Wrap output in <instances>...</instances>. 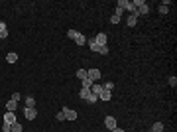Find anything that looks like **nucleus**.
<instances>
[{
  "label": "nucleus",
  "mask_w": 177,
  "mask_h": 132,
  "mask_svg": "<svg viewBox=\"0 0 177 132\" xmlns=\"http://www.w3.org/2000/svg\"><path fill=\"white\" fill-rule=\"evenodd\" d=\"M63 116H65V120H75L77 118V112L73 111V108H67V106H63Z\"/></svg>",
  "instance_id": "f257e3e1"
},
{
  "label": "nucleus",
  "mask_w": 177,
  "mask_h": 132,
  "mask_svg": "<svg viewBox=\"0 0 177 132\" xmlns=\"http://www.w3.org/2000/svg\"><path fill=\"white\" fill-rule=\"evenodd\" d=\"M87 77L95 83V81L100 79V71H98V69H87Z\"/></svg>",
  "instance_id": "f03ea898"
},
{
  "label": "nucleus",
  "mask_w": 177,
  "mask_h": 132,
  "mask_svg": "<svg viewBox=\"0 0 177 132\" xmlns=\"http://www.w3.org/2000/svg\"><path fill=\"white\" fill-rule=\"evenodd\" d=\"M24 114H26V118H28V120H33L36 116H38V111H36V106H33V108L26 106V108H24Z\"/></svg>",
  "instance_id": "7ed1b4c3"
},
{
  "label": "nucleus",
  "mask_w": 177,
  "mask_h": 132,
  "mask_svg": "<svg viewBox=\"0 0 177 132\" xmlns=\"http://www.w3.org/2000/svg\"><path fill=\"white\" fill-rule=\"evenodd\" d=\"M104 126L108 128V130H114V128H116V118H114V116H106L104 118Z\"/></svg>",
  "instance_id": "20e7f679"
},
{
  "label": "nucleus",
  "mask_w": 177,
  "mask_h": 132,
  "mask_svg": "<svg viewBox=\"0 0 177 132\" xmlns=\"http://www.w3.org/2000/svg\"><path fill=\"white\" fill-rule=\"evenodd\" d=\"M92 40L97 41V46H106V40H108V38H106V34H102V32H100V34L97 36V38H92Z\"/></svg>",
  "instance_id": "39448f33"
},
{
  "label": "nucleus",
  "mask_w": 177,
  "mask_h": 132,
  "mask_svg": "<svg viewBox=\"0 0 177 132\" xmlns=\"http://www.w3.org/2000/svg\"><path fill=\"white\" fill-rule=\"evenodd\" d=\"M4 122H8V124H14V122H16V112L6 111V114H4Z\"/></svg>",
  "instance_id": "423d86ee"
},
{
  "label": "nucleus",
  "mask_w": 177,
  "mask_h": 132,
  "mask_svg": "<svg viewBox=\"0 0 177 132\" xmlns=\"http://www.w3.org/2000/svg\"><path fill=\"white\" fill-rule=\"evenodd\" d=\"M75 44H77V46H85V44H87V38L83 36V34L77 32V36H75Z\"/></svg>",
  "instance_id": "0eeeda50"
},
{
  "label": "nucleus",
  "mask_w": 177,
  "mask_h": 132,
  "mask_svg": "<svg viewBox=\"0 0 177 132\" xmlns=\"http://www.w3.org/2000/svg\"><path fill=\"white\" fill-rule=\"evenodd\" d=\"M16 108H18V103L10 99V101L6 103V111H10V112H16Z\"/></svg>",
  "instance_id": "6e6552de"
},
{
  "label": "nucleus",
  "mask_w": 177,
  "mask_h": 132,
  "mask_svg": "<svg viewBox=\"0 0 177 132\" xmlns=\"http://www.w3.org/2000/svg\"><path fill=\"white\" fill-rule=\"evenodd\" d=\"M6 61H8V63H16V61H18V53H16V51H10L6 55Z\"/></svg>",
  "instance_id": "1a4fd4ad"
},
{
  "label": "nucleus",
  "mask_w": 177,
  "mask_h": 132,
  "mask_svg": "<svg viewBox=\"0 0 177 132\" xmlns=\"http://www.w3.org/2000/svg\"><path fill=\"white\" fill-rule=\"evenodd\" d=\"M98 101H110V91H100V95H98Z\"/></svg>",
  "instance_id": "9d476101"
},
{
  "label": "nucleus",
  "mask_w": 177,
  "mask_h": 132,
  "mask_svg": "<svg viewBox=\"0 0 177 132\" xmlns=\"http://www.w3.org/2000/svg\"><path fill=\"white\" fill-rule=\"evenodd\" d=\"M136 20H138V16H136V14H132L130 18H128V20H126V24H128V26H130V28H132V26H136V24H138V22H136Z\"/></svg>",
  "instance_id": "9b49d317"
},
{
  "label": "nucleus",
  "mask_w": 177,
  "mask_h": 132,
  "mask_svg": "<svg viewBox=\"0 0 177 132\" xmlns=\"http://www.w3.org/2000/svg\"><path fill=\"white\" fill-rule=\"evenodd\" d=\"M91 91H92V93H95V95H97V97H98V95H100V91H102V85H97V83H92Z\"/></svg>",
  "instance_id": "f8f14e48"
},
{
  "label": "nucleus",
  "mask_w": 177,
  "mask_h": 132,
  "mask_svg": "<svg viewBox=\"0 0 177 132\" xmlns=\"http://www.w3.org/2000/svg\"><path fill=\"white\" fill-rule=\"evenodd\" d=\"M89 95H91V89H81V93H79V97H81L83 101H87Z\"/></svg>",
  "instance_id": "ddd939ff"
},
{
  "label": "nucleus",
  "mask_w": 177,
  "mask_h": 132,
  "mask_svg": "<svg viewBox=\"0 0 177 132\" xmlns=\"http://www.w3.org/2000/svg\"><path fill=\"white\" fill-rule=\"evenodd\" d=\"M151 130H154V132H161V130H163V122H156V124L151 126Z\"/></svg>",
  "instance_id": "4468645a"
},
{
  "label": "nucleus",
  "mask_w": 177,
  "mask_h": 132,
  "mask_svg": "<svg viewBox=\"0 0 177 132\" xmlns=\"http://www.w3.org/2000/svg\"><path fill=\"white\" fill-rule=\"evenodd\" d=\"M77 77L81 81H85L87 79V69H79V71H77Z\"/></svg>",
  "instance_id": "2eb2a0df"
},
{
  "label": "nucleus",
  "mask_w": 177,
  "mask_h": 132,
  "mask_svg": "<svg viewBox=\"0 0 177 132\" xmlns=\"http://www.w3.org/2000/svg\"><path fill=\"white\" fill-rule=\"evenodd\" d=\"M81 83H83V87H81V89H91V87H92V81L89 79V77H87L85 81H81Z\"/></svg>",
  "instance_id": "dca6fc26"
},
{
  "label": "nucleus",
  "mask_w": 177,
  "mask_h": 132,
  "mask_svg": "<svg viewBox=\"0 0 177 132\" xmlns=\"http://www.w3.org/2000/svg\"><path fill=\"white\" fill-rule=\"evenodd\" d=\"M87 44H89V47H91L92 51H98V47H100V46H97V41H95V40H89Z\"/></svg>",
  "instance_id": "f3484780"
},
{
  "label": "nucleus",
  "mask_w": 177,
  "mask_h": 132,
  "mask_svg": "<svg viewBox=\"0 0 177 132\" xmlns=\"http://www.w3.org/2000/svg\"><path fill=\"white\" fill-rule=\"evenodd\" d=\"M26 106L33 108V106H36V99H33V97H28V99H26Z\"/></svg>",
  "instance_id": "a211bd4d"
},
{
  "label": "nucleus",
  "mask_w": 177,
  "mask_h": 132,
  "mask_svg": "<svg viewBox=\"0 0 177 132\" xmlns=\"http://www.w3.org/2000/svg\"><path fill=\"white\" fill-rule=\"evenodd\" d=\"M12 132H24V128H22L20 122H14V124H12Z\"/></svg>",
  "instance_id": "6ab92c4d"
},
{
  "label": "nucleus",
  "mask_w": 177,
  "mask_h": 132,
  "mask_svg": "<svg viewBox=\"0 0 177 132\" xmlns=\"http://www.w3.org/2000/svg\"><path fill=\"white\" fill-rule=\"evenodd\" d=\"M97 101H98V97H97V95H95V93L91 91V95L87 97V103H97Z\"/></svg>",
  "instance_id": "aec40b11"
},
{
  "label": "nucleus",
  "mask_w": 177,
  "mask_h": 132,
  "mask_svg": "<svg viewBox=\"0 0 177 132\" xmlns=\"http://www.w3.org/2000/svg\"><path fill=\"white\" fill-rule=\"evenodd\" d=\"M102 89H104V91H110V93H112V89H114V83H110V81H108V83H104V85H102Z\"/></svg>",
  "instance_id": "412c9836"
},
{
  "label": "nucleus",
  "mask_w": 177,
  "mask_h": 132,
  "mask_svg": "<svg viewBox=\"0 0 177 132\" xmlns=\"http://www.w3.org/2000/svg\"><path fill=\"white\" fill-rule=\"evenodd\" d=\"M167 10H169V8H167V4H161V6H159V14H167Z\"/></svg>",
  "instance_id": "4be33fe9"
},
{
  "label": "nucleus",
  "mask_w": 177,
  "mask_h": 132,
  "mask_svg": "<svg viewBox=\"0 0 177 132\" xmlns=\"http://www.w3.org/2000/svg\"><path fill=\"white\" fill-rule=\"evenodd\" d=\"M2 130H4V132H12V124L4 122V124H2Z\"/></svg>",
  "instance_id": "5701e85b"
},
{
  "label": "nucleus",
  "mask_w": 177,
  "mask_h": 132,
  "mask_svg": "<svg viewBox=\"0 0 177 132\" xmlns=\"http://www.w3.org/2000/svg\"><path fill=\"white\" fill-rule=\"evenodd\" d=\"M98 53H102V55H106V53H108V47H106V46H100V47H98Z\"/></svg>",
  "instance_id": "b1692460"
},
{
  "label": "nucleus",
  "mask_w": 177,
  "mask_h": 132,
  "mask_svg": "<svg viewBox=\"0 0 177 132\" xmlns=\"http://www.w3.org/2000/svg\"><path fill=\"white\" fill-rule=\"evenodd\" d=\"M75 36H77L75 30H69V32H67V38H71V40H75Z\"/></svg>",
  "instance_id": "393cba45"
},
{
  "label": "nucleus",
  "mask_w": 177,
  "mask_h": 132,
  "mask_svg": "<svg viewBox=\"0 0 177 132\" xmlns=\"http://www.w3.org/2000/svg\"><path fill=\"white\" fill-rule=\"evenodd\" d=\"M114 16H118V18L122 16V8H120V6H116V10H114Z\"/></svg>",
  "instance_id": "a878e982"
},
{
  "label": "nucleus",
  "mask_w": 177,
  "mask_h": 132,
  "mask_svg": "<svg viewBox=\"0 0 177 132\" xmlns=\"http://www.w3.org/2000/svg\"><path fill=\"white\" fill-rule=\"evenodd\" d=\"M20 99H22V95H20V93H14V95H12V101H16V103H18Z\"/></svg>",
  "instance_id": "bb28decb"
},
{
  "label": "nucleus",
  "mask_w": 177,
  "mask_h": 132,
  "mask_svg": "<svg viewBox=\"0 0 177 132\" xmlns=\"http://www.w3.org/2000/svg\"><path fill=\"white\" fill-rule=\"evenodd\" d=\"M110 24H120V18H118V16H112V18H110Z\"/></svg>",
  "instance_id": "cd10ccee"
},
{
  "label": "nucleus",
  "mask_w": 177,
  "mask_h": 132,
  "mask_svg": "<svg viewBox=\"0 0 177 132\" xmlns=\"http://www.w3.org/2000/svg\"><path fill=\"white\" fill-rule=\"evenodd\" d=\"M4 30H8V28H6V22H2V20H0V34L4 32Z\"/></svg>",
  "instance_id": "c85d7f7f"
},
{
  "label": "nucleus",
  "mask_w": 177,
  "mask_h": 132,
  "mask_svg": "<svg viewBox=\"0 0 177 132\" xmlns=\"http://www.w3.org/2000/svg\"><path fill=\"white\" fill-rule=\"evenodd\" d=\"M169 85H171V87L177 85V77H169Z\"/></svg>",
  "instance_id": "c756f323"
},
{
  "label": "nucleus",
  "mask_w": 177,
  "mask_h": 132,
  "mask_svg": "<svg viewBox=\"0 0 177 132\" xmlns=\"http://www.w3.org/2000/svg\"><path fill=\"white\" fill-rule=\"evenodd\" d=\"M6 38H8V30H4V32L0 34V40H6Z\"/></svg>",
  "instance_id": "7c9ffc66"
},
{
  "label": "nucleus",
  "mask_w": 177,
  "mask_h": 132,
  "mask_svg": "<svg viewBox=\"0 0 177 132\" xmlns=\"http://www.w3.org/2000/svg\"><path fill=\"white\" fill-rule=\"evenodd\" d=\"M55 118H57V120H65V116H63V112H57V114H55Z\"/></svg>",
  "instance_id": "2f4dec72"
},
{
  "label": "nucleus",
  "mask_w": 177,
  "mask_h": 132,
  "mask_svg": "<svg viewBox=\"0 0 177 132\" xmlns=\"http://www.w3.org/2000/svg\"><path fill=\"white\" fill-rule=\"evenodd\" d=\"M110 132H126V130H122V128H118V126H116V128H114V130H110Z\"/></svg>",
  "instance_id": "473e14b6"
},
{
  "label": "nucleus",
  "mask_w": 177,
  "mask_h": 132,
  "mask_svg": "<svg viewBox=\"0 0 177 132\" xmlns=\"http://www.w3.org/2000/svg\"><path fill=\"white\" fill-rule=\"evenodd\" d=\"M150 132H154V130H150Z\"/></svg>",
  "instance_id": "72a5a7b5"
}]
</instances>
